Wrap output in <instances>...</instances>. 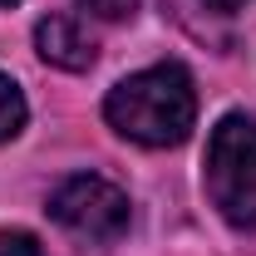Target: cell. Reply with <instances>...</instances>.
<instances>
[{"label":"cell","instance_id":"6da1fadb","mask_svg":"<svg viewBox=\"0 0 256 256\" xmlns=\"http://www.w3.org/2000/svg\"><path fill=\"white\" fill-rule=\"evenodd\" d=\"M104 118L114 133L143 148H172L197 124V94L182 64H153L118 79L104 98Z\"/></svg>","mask_w":256,"mask_h":256},{"label":"cell","instance_id":"7a4b0ae2","mask_svg":"<svg viewBox=\"0 0 256 256\" xmlns=\"http://www.w3.org/2000/svg\"><path fill=\"white\" fill-rule=\"evenodd\" d=\"M207 197L232 226H256V118L226 114L212 128Z\"/></svg>","mask_w":256,"mask_h":256},{"label":"cell","instance_id":"3957f363","mask_svg":"<svg viewBox=\"0 0 256 256\" xmlns=\"http://www.w3.org/2000/svg\"><path fill=\"white\" fill-rule=\"evenodd\" d=\"M50 217L74 232V236H89V242H114L128 226V197L108 178L94 172H79V178H64L54 197H50Z\"/></svg>","mask_w":256,"mask_h":256},{"label":"cell","instance_id":"277c9868","mask_svg":"<svg viewBox=\"0 0 256 256\" xmlns=\"http://www.w3.org/2000/svg\"><path fill=\"white\" fill-rule=\"evenodd\" d=\"M34 50H40V60L54 64V69H89L98 44L89 40V30H84L79 20H69V15H44V20L34 25Z\"/></svg>","mask_w":256,"mask_h":256},{"label":"cell","instance_id":"5b68a950","mask_svg":"<svg viewBox=\"0 0 256 256\" xmlns=\"http://www.w3.org/2000/svg\"><path fill=\"white\" fill-rule=\"evenodd\" d=\"M20 128H25V94L15 89L10 74H0V143L15 138Z\"/></svg>","mask_w":256,"mask_h":256},{"label":"cell","instance_id":"8992f818","mask_svg":"<svg viewBox=\"0 0 256 256\" xmlns=\"http://www.w3.org/2000/svg\"><path fill=\"white\" fill-rule=\"evenodd\" d=\"M79 5H84L94 20H128L143 0H79Z\"/></svg>","mask_w":256,"mask_h":256},{"label":"cell","instance_id":"52a82bcc","mask_svg":"<svg viewBox=\"0 0 256 256\" xmlns=\"http://www.w3.org/2000/svg\"><path fill=\"white\" fill-rule=\"evenodd\" d=\"M0 256H44V252L34 246V236H25V232H0Z\"/></svg>","mask_w":256,"mask_h":256},{"label":"cell","instance_id":"ba28073f","mask_svg":"<svg viewBox=\"0 0 256 256\" xmlns=\"http://www.w3.org/2000/svg\"><path fill=\"white\" fill-rule=\"evenodd\" d=\"M207 5H212V10H226V15H232V10H242L246 0H207Z\"/></svg>","mask_w":256,"mask_h":256},{"label":"cell","instance_id":"9c48e42d","mask_svg":"<svg viewBox=\"0 0 256 256\" xmlns=\"http://www.w3.org/2000/svg\"><path fill=\"white\" fill-rule=\"evenodd\" d=\"M0 5H15V0H0Z\"/></svg>","mask_w":256,"mask_h":256}]
</instances>
